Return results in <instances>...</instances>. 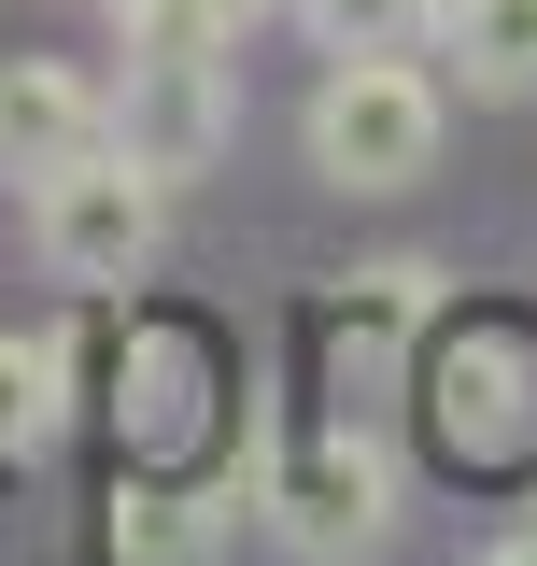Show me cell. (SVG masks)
<instances>
[{
    "instance_id": "obj_1",
    "label": "cell",
    "mask_w": 537,
    "mask_h": 566,
    "mask_svg": "<svg viewBox=\"0 0 537 566\" xmlns=\"http://www.w3.org/2000/svg\"><path fill=\"white\" fill-rule=\"evenodd\" d=\"M439 128H453V99H439V71H410V43L397 57H326V85H312V170L339 199L424 185L439 170Z\"/></svg>"
},
{
    "instance_id": "obj_2",
    "label": "cell",
    "mask_w": 537,
    "mask_h": 566,
    "mask_svg": "<svg viewBox=\"0 0 537 566\" xmlns=\"http://www.w3.org/2000/svg\"><path fill=\"white\" fill-rule=\"evenodd\" d=\"M424 424L453 468H524L537 453V326L509 312H467L424 340Z\"/></svg>"
},
{
    "instance_id": "obj_3",
    "label": "cell",
    "mask_w": 537,
    "mask_h": 566,
    "mask_svg": "<svg viewBox=\"0 0 537 566\" xmlns=\"http://www.w3.org/2000/svg\"><path fill=\"white\" fill-rule=\"evenodd\" d=\"M156 212H170V185H156L141 156H114V128H99L71 170L29 185V241H43L57 283H141L156 270Z\"/></svg>"
},
{
    "instance_id": "obj_4",
    "label": "cell",
    "mask_w": 537,
    "mask_h": 566,
    "mask_svg": "<svg viewBox=\"0 0 537 566\" xmlns=\"http://www.w3.org/2000/svg\"><path fill=\"white\" fill-rule=\"evenodd\" d=\"M268 538L283 553H312V566H354V553H382V524H397V482H382V453L354 439V424H297L283 453H268Z\"/></svg>"
},
{
    "instance_id": "obj_5",
    "label": "cell",
    "mask_w": 537,
    "mask_h": 566,
    "mask_svg": "<svg viewBox=\"0 0 537 566\" xmlns=\"http://www.w3.org/2000/svg\"><path fill=\"white\" fill-rule=\"evenodd\" d=\"M241 142V85H227V43H141L128 85H114V156H141L156 185H199Z\"/></svg>"
},
{
    "instance_id": "obj_6",
    "label": "cell",
    "mask_w": 537,
    "mask_h": 566,
    "mask_svg": "<svg viewBox=\"0 0 537 566\" xmlns=\"http://www.w3.org/2000/svg\"><path fill=\"white\" fill-rule=\"evenodd\" d=\"M99 128H114V99H99L85 71H57V57H0V170H14V185L71 170Z\"/></svg>"
},
{
    "instance_id": "obj_7",
    "label": "cell",
    "mask_w": 537,
    "mask_h": 566,
    "mask_svg": "<svg viewBox=\"0 0 537 566\" xmlns=\"http://www.w3.org/2000/svg\"><path fill=\"white\" fill-rule=\"evenodd\" d=\"M439 326V270L424 255H397V270H354V297L326 312V354L354 368V382H397V354Z\"/></svg>"
},
{
    "instance_id": "obj_8",
    "label": "cell",
    "mask_w": 537,
    "mask_h": 566,
    "mask_svg": "<svg viewBox=\"0 0 537 566\" xmlns=\"http://www.w3.org/2000/svg\"><path fill=\"white\" fill-rule=\"evenodd\" d=\"M199 411H212V354L185 326H141L128 368H114V424H128L141 453H170V439H199Z\"/></svg>"
},
{
    "instance_id": "obj_9",
    "label": "cell",
    "mask_w": 537,
    "mask_h": 566,
    "mask_svg": "<svg viewBox=\"0 0 537 566\" xmlns=\"http://www.w3.org/2000/svg\"><path fill=\"white\" fill-rule=\"evenodd\" d=\"M439 57L467 99H537V0H439Z\"/></svg>"
},
{
    "instance_id": "obj_10",
    "label": "cell",
    "mask_w": 537,
    "mask_h": 566,
    "mask_svg": "<svg viewBox=\"0 0 537 566\" xmlns=\"http://www.w3.org/2000/svg\"><path fill=\"white\" fill-rule=\"evenodd\" d=\"M57 411H71V354L0 326V468H29V453L57 439Z\"/></svg>"
},
{
    "instance_id": "obj_11",
    "label": "cell",
    "mask_w": 537,
    "mask_h": 566,
    "mask_svg": "<svg viewBox=\"0 0 537 566\" xmlns=\"http://www.w3.org/2000/svg\"><path fill=\"white\" fill-rule=\"evenodd\" d=\"M212 538H227V510H212V495H114V566H199Z\"/></svg>"
},
{
    "instance_id": "obj_12",
    "label": "cell",
    "mask_w": 537,
    "mask_h": 566,
    "mask_svg": "<svg viewBox=\"0 0 537 566\" xmlns=\"http://www.w3.org/2000/svg\"><path fill=\"white\" fill-rule=\"evenodd\" d=\"M297 14H312V43H326V57H397V43L439 29V0H297Z\"/></svg>"
},
{
    "instance_id": "obj_13",
    "label": "cell",
    "mask_w": 537,
    "mask_h": 566,
    "mask_svg": "<svg viewBox=\"0 0 537 566\" xmlns=\"http://www.w3.org/2000/svg\"><path fill=\"white\" fill-rule=\"evenodd\" d=\"M199 14H212V43H241L255 14H283V0H199Z\"/></svg>"
},
{
    "instance_id": "obj_14",
    "label": "cell",
    "mask_w": 537,
    "mask_h": 566,
    "mask_svg": "<svg viewBox=\"0 0 537 566\" xmlns=\"http://www.w3.org/2000/svg\"><path fill=\"white\" fill-rule=\"evenodd\" d=\"M481 566H537V524H524V538H495V553H481Z\"/></svg>"
}]
</instances>
